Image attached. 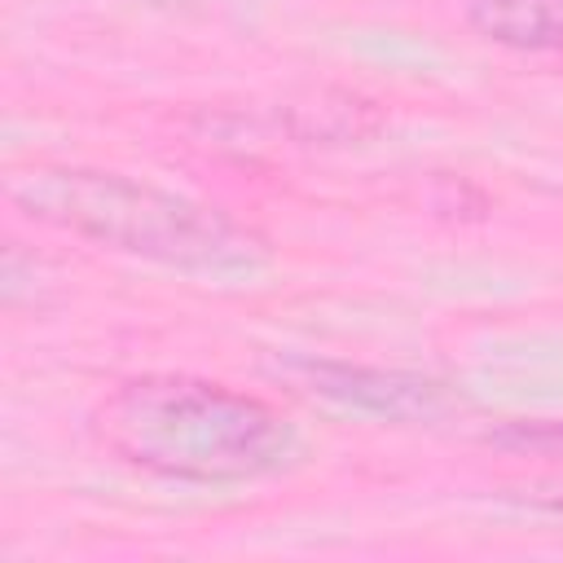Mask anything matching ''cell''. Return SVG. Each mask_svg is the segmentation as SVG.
Listing matches in <instances>:
<instances>
[{
    "label": "cell",
    "mask_w": 563,
    "mask_h": 563,
    "mask_svg": "<svg viewBox=\"0 0 563 563\" xmlns=\"http://www.w3.org/2000/svg\"><path fill=\"white\" fill-rule=\"evenodd\" d=\"M4 198L35 224L180 273H255L268 260V242L229 220L220 207L132 180L123 172L31 163L9 172Z\"/></svg>",
    "instance_id": "obj_2"
},
{
    "label": "cell",
    "mask_w": 563,
    "mask_h": 563,
    "mask_svg": "<svg viewBox=\"0 0 563 563\" xmlns=\"http://www.w3.org/2000/svg\"><path fill=\"white\" fill-rule=\"evenodd\" d=\"M466 26L510 53H563V0H466Z\"/></svg>",
    "instance_id": "obj_4"
},
{
    "label": "cell",
    "mask_w": 563,
    "mask_h": 563,
    "mask_svg": "<svg viewBox=\"0 0 563 563\" xmlns=\"http://www.w3.org/2000/svg\"><path fill=\"white\" fill-rule=\"evenodd\" d=\"M92 435L119 462L176 484H251L299 453L277 405L194 374L123 378L92 409Z\"/></svg>",
    "instance_id": "obj_1"
},
{
    "label": "cell",
    "mask_w": 563,
    "mask_h": 563,
    "mask_svg": "<svg viewBox=\"0 0 563 563\" xmlns=\"http://www.w3.org/2000/svg\"><path fill=\"white\" fill-rule=\"evenodd\" d=\"M488 444L510 453H532L545 462H563V418H515L497 431H488Z\"/></svg>",
    "instance_id": "obj_5"
},
{
    "label": "cell",
    "mask_w": 563,
    "mask_h": 563,
    "mask_svg": "<svg viewBox=\"0 0 563 563\" xmlns=\"http://www.w3.org/2000/svg\"><path fill=\"white\" fill-rule=\"evenodd\" d=\"M545 506H550V510H559V515H563V493H559V497H545Z\"/></svg>",
    "instance_id": "obj_6"
},
{
    "label": "cell",
    "mask_w": 563,
    "mask_h": 563,
    "mask_svg": "<svg viewBox=\"0 0 563 563\" xmlns=\"http://www.w3.org/2000/svg\"><path fill=\"white\" fill-rule=\"evenodd\" d=\"M308 391L387 418V422H418V418H435L449 405V387L422 374H405V369H378V365H352V361H312L299 356L290 365Z\"/></svg>",
    "instance_id": "obj_3"
}]
</instances>
